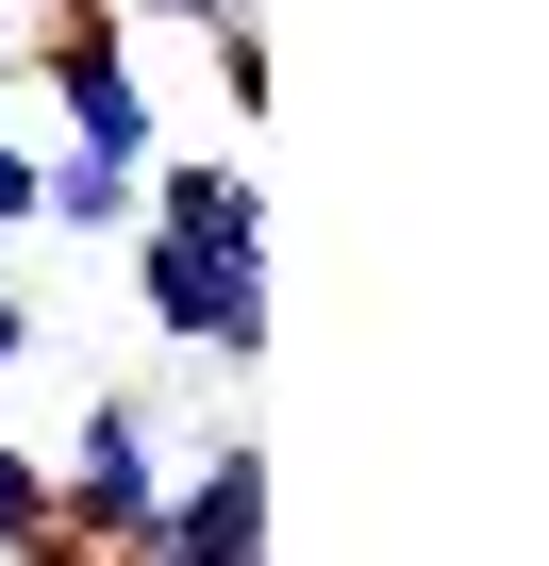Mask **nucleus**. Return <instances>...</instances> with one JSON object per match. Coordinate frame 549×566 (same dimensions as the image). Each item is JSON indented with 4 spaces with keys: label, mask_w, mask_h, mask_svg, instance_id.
Masks as SVG:
<instances>
[{
    "label": "nucleus",
    "mask_w": 549,
    "mask_h": 566,
    "mask_svg": "<svg viewBox=\"0 0 549 566\" xmlns=\"http://www.w3.org/2000/svg\"><path fill=\"white\" fill-rule=\"evenodd\" d=\"M18 67H34L67 167H150V84H134V34L101 18V0H34V18H18Z\"/></svg>",
    "instance_id": "nucleus-1"
},
{
    "label": "nucleus",
    "mask_w": 549,
    "mask_h": 566,
    "mask_svg": "<svg viewBox=\"0 0 549 566\" xmlns=\"http://www.w3.org/2000/svg\"><path fill=\"white\" fill-rule=\"evenodd\" d=\"M34 467H51V533H67V549H101V566L167 516V433H150V400H134V384H84V433H67V450H34Z\"/></svg>",
    "instance_id": "nucleus-2"
},
{
    "label": "nucleus",
    "mask_w": 549,
    "mask_h": 566,
    "mask_svg": "<svg viewBox=\"0 0 549 566\" xmlns=\"http://www.w3.org/2000/svg\"><path fill=\"white\" fill-rule=\"evenodd\" d=\"M117 566H266V450L250 433H200V467H167V516Z\"/></svg>",
    "instance_id": "nucleus-3"
},
{
    "label": "nucleus",
    "mask_w": 549,
    "mask_h": 566,
    "mask_svg": "<svg viewBox=\"0 0 549 566\" xmlns=\"http://www.w3.org/2000/svg\"><path fill=\"white\" fill-rule=\"evenodd\" d=\"M134 301H150V334H183V350H217V367L266 350V266H217V250L134 233Z\"/></svg>",
    "instance_id": "nucleus-4"
},
{
    "label": "nucleus",
    "mask_w": 549,
    "mask_h": 566,
    "mask_svg": "<svg viewBox=\"0 0 549 566\" xmlns=\"http://www.w3.org/2000/svg\"><path fill=\"white\" fill-rule=\"evenodd\" d=\"M134 233H167V250H217V266H266V184H250L233 150L134 167Z\"/></svg>",
    "instance_id": "nucleus-5"
},
{
    "label": "nucleus",
    "mask_w": 549,
    "mask_h": 566,
    "mask_svg": "<svg viewBox=\"0 0 549 566\" xmlns=\"http://www.w3.org/2000/svg\"><path fill=\"white\" fill-rule=\"evenodd\" d=\"M34 217H67V233H134V167H34Z\"/></svg>",
    "instance_id": "nucleus-6"
},
{
    "label": "nucleus",
    "mask_w": 549,
    "mask_h": 566,
    "mask_svg": "<svg viewBox=\"0 0 549 566\" xmlns=\"http://www.w3.org/2000/svg\"><path fill=\"white\" fill-rule=\"evenodd\" d=\"M34 533H51V467H34L18 417H0V566H34Z\"/></svg>",
    "instance_id": "nucleus-7"
},
{
    "label": "nucleus",
    "mask_w": 549,
    "mask_h": 566,
    "mask_svg": "<svg viewBox=\"0 0 549 566\" xmlns=\"http://www.w3.org/2000/svg\"><path fill=\"white\" fill-rule=\"evenodd\" d=\"M101 18H117V34H134V18H200V34H217V18H250V0H101Z\"/></svg>",
    "instance_id": "nucleus-8"
},
{
    "label": "nucleus",
    "mask_w": 549,
    "mask_h": 566,
    "mask_svg": "<svg viewBox=\"0 0 549 566\" xmlns=\"http://www.w3.org/2000/svg\"><path fill=\"white\" fill-rule=\"evenodd\" d=\"M18 217H34V150L0 134V233H18Z\"/></svg>",
    "instance_id": "nucleus-9"
},
{
    "label": "nucleus",
    "mask_w": 549,
    "mask_h": 566,
    "mask_svg": "<svg viewBox=\"0 0 549 566\" xmlns=\"http://www.w3.org/2000/svg\"><path fill=\"white\" fill-rule=\"evenodd\" d=\"M34 367V301H0V384H18Z\"/></svg>",
    "instance_id": "nucleus-10"
}]
</instances>
